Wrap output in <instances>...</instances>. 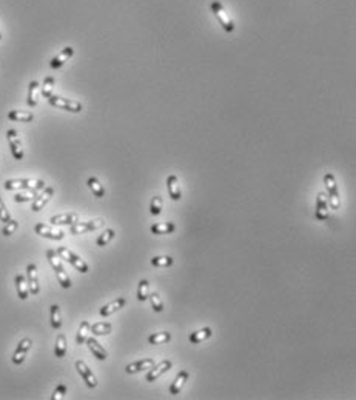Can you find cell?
Instances as JSON below:
<instances>
[{"label":"cell","instance_id":"cell-34","mask_svg":"<svg viewBox=\"0 0 356 400\" xmlns=\"http://www.w3.org/2000/svg\"><path fill=\"white\" fill-rule=\"evenodd\" d=\"M171 340V334L170 333H158V334H153L148 337V342L151 345H163Z\"/></svg>","mask_w":356,"mask_h":400},{"label":"cell","instance_id":"cell-32","mask_svg":"<svg viewBox=\"0 0 356 400\" xmlns=\"http://www.w3.org/2000/svg\"><path fill=\"white\" fill-rule=\"evenodd\" d=\"M54 354L56 357H65L66 354V337L63 334H59L56 339V348H54Z\"/></svg>","mask_w":356,"mask_h":400},{"label":"cell","instance_id":"cell-24","mask_svg":"<svg viewBox=\"0 0 356 400\" xmlns=\"http://www.w3.org/2000/svg\"><path fill=\"white\" fill-rule=\"evenodd\" d=\"M8 119L13 120V122L28 123V122H33L34 120V114L30 113V111H17V110H13V111L8 113Z\"/></svg>","mask_w":356,"mask_h":400},{"label":"cell","instance_id":"cell-17","mask_svg":"<svg viewBox=\"0 0 356 400\" xmlns=\"http://www.w3.org/2000/svg\"><path fill=\"white\" fill-rule=\"evenodd\" d=\"M171 362L170 360H163V362L155 365L151 369H150V373L147 374V382H155L156 379H159L163 373H167L168 369H171Z\"/></svg>","mask_w":356,"mask_h":400},{"label":"cell","instance_id":"cell-20","mask_svg":"<svg viewBox=\"0 0 356 400\" xmlns=\"http://www.w3.org/2000/svg\"><path fill=\"white\" fill-rule=\"evenodd\" d=\"M125 304H127V300H125V297H119V299H116V300L110 302L108 305L102 306L99 313H100L102 317H108V316H111V314L116 313V311H119L120 308H123Z\"/></svg>","mask_w":356,"mask_h":400},{"label":"cell","instance_id":"cell-13","mask_svg":"<svg viewBox=\"0 0 356 400\" xmlns=\"http://www.w3.org/2000/svg\"><path fill=\"white\" fill-rule=\"evenodd\" d=\"M316 219L322 222L329 219V197L325 192H317L316 197Z\"/></svg>","mask_w":356,"mask_h":400},{"label":"cell","instance_id":"cell-21","mask_svg":"<svg viewBox=\"0 0 356 400\" xmlns=\"http://www.w3.org/2000/svg\"><path fill=\"white\" fill-rule=\"evenodd\" d=\"M167 187H168V194L170 197L178 202L182 199V192H180V185H179V179L176 177L175 174H171L170 177L167 179Z\"/></svg>","mask_w":356,"mask_h":400},{"label":"cell","instance_id":"cell-35","mask_svg":"<svg viewBox=\"0 0 356 400\" xmlns=\"http://www.w3.org/2000/svg\"><path fill=\"white\" fill-rule=\"evenodd\" d=\"M114 236H116L114 229H105L99 236V239L96 240V243H98V247H107L108 243L114 239Z\"/></svg>","mask_w":356,"mask_h":400},{"label":"cell","instance_id":"cell-44","mask_svg":"<svg viewBox=\"0 0 356 400\" xmlns=\"http://www.w3.org/2000/svg\"><path fill=\"white\" fill-rule=\"evenodd\" d=\"M0 40H2V33H0Z\"/></svg>","mask_w":356,"mask_h":400},{"label":"cell","instance_id":"cell-18","mask_svg":"<svg viewBox=\"0 0 356 400\" xmlns=\"http://www.w3.org/2000/svg\"><path fill=\"white\" fill-rule=\"evenodd\" d=\"M51 225H73V223L79 222V216L76 212H65V214H57L50 219Z\"/></svg>","mask_w":356,"mask_h":400},{"label":"cell","instance_id":"cell-10","mask_svg":"<svg viewBox=\"0 0 356 400\" xmlns=\"http://www.w3.org/2000/svg\"><path fill=\"white\" fill-rule=\"evenodd\" d=\"M34 231L36 234H39V236L45 239H51V240H62L65 236V232L62 229H56L50 225H45V223H37L34 227Z\"/></svg>","mask_w":356,"mask_h":400},{"label":"cell","instance_id":"cell-43","mask_svg":"<svg viewBox=\"0 0 356 400\" xmlns=\"http://www.w3.org/2000/svg\"><path fill=\"white\" fill-rule=\"evenodd\" d=\"M65 394H66V386H65L63 383H59V385L56 386V389H54V393H53L51 399H53V400H60V399L65 397Z\"/></svg>","mask_w":356,"mask_h":400},{"label":"cell","instance_id":"cell-7","mask_svg":"<svg viewBox=\"0 0 356 400\" xmlns=\"http://www.w3.org/2000/svg\"><path fill=\"white\" fill-rule=\"evenodd\" d=\"M102 227H103V220H100V219H96V220H91V222H76L71 225L70 232L74 234V236H79V234L96 231V229H99Z\"/></svg>","mask_w":356,"mask_h":400},{"label":"cell","instance_id":"cell-39","mask_svg":"<svg viewBox=\"0 0 356 400\" xmlns=\"http://www.w3.org/2000/svg\"><path fill=\"white\" fill-rule=\"evenodd\" d=\"M148 299L151 302L153 309H155L156 313H162V311H163V304H162L160 296L158 294V292H151V294H148Z\"/></svg>","mask_w":356,"mask_h":400},{"label":"cell","instance_id":"cell-9","mask_svg":"<svg viewBox=\"0 0 356 400\" xmlns=\"http://www.w3.org/2000/svg\"><path fill=\"white\" fill-rule=\"evenodd\" d=\"M26 282H28V289H30V294L36 296L39 294L40 286H39V272H37V267L34 263H30L26 267Z\"/></svg>","mask_w":356,"mask_h":400},{"label":"cell","instance_id":"cell-6","mask_svg":"<svg viewBox=\"0 0 356 400\" xmlns=\"http://www.w3.org/2000/svg\"><path fill=\"white\" fill-rule=\"evenodd\" d=\"M48 103L51 106H56V108H60L65 111L70 113H80L82 111V103L78 100H71V99H63V97L59 95H51L48 97Z\"/></svg>","mask_w":356,"mask_h":400},{"label":"cell","instance_id":"cell-23","mask_svg":"<svg viewBox=\"0 0 356 400\" xmlns=\"http://www.w3.org/2000/svg\"><path fill=\"white\" fill-rule=\"evenodd\" d=\"M188 371H180L178 374V377L175 379V382H173V385L170 386V394L171 396H176L182 391V388H184V385L187 383V380H188Z\"/></svg>","mask_w":356,"mask_h":400},{"label":"cell","instance_id":"cell-38","mask_svg":"<svg viewBox=\"0 0 356 400\" xmlns=\"http://www.w3.org/2000/svg\"><path fill=\"white\" fill-rule=\"evenodd\" d=\"M151 265H155V267H171L173 265V257L170 256H158V257H153L151 259Z\"/></svg>","mask_w":356,"mask_h":400},{"label":"cell","instance_id":"cell-11","mask_svg":"<svg viewBox=\"0 0 356 400\" xmlns=\"http://www.w3.org/2000/svg\"><path fill=\"white\" fill-rule=\"evenodd\" d=\"M33 346V340L31 339H23L20 340V343L17 345L14 354H13V363L14 365H22L25 362V359L30 353V349Z\"/></svg>","mask_w":356,"mask_h":400},{"label":"cell","instance_id":"cell-22","mask_svg":"<svg viewBox=\"0 0 356 400\" xmlns=\"http://www.w3.org/2000/svg\"><path fill=\"white\" fill-rule=\"evenodd\" d=\"M16 289H17V296L19 299L22 300H26L28 296H30V289H28V282H26V277L22 276V274H17L16 276Z\"/></svg>","mask_w":356,"mask_h":400},{"label":"cell","instance_id":"cell-25","mask_svg":"<svg viewBox=\"0 0 356 400\" xmlns=\"http://www.w3.org/2000/svg\"><path fill=\"white\" fill-rule=\"evenodd\" d=\"M39 82H30V86H28V105L31 106V108H34V106H37V103H39Z\"/></svg>","mask_w":356,"mask_h":400},{"label":"cell","instance_id":"cell-28","mask_svg":"<svg viewBox=\"0 0 356 400\" xmlns=\"http://www.w3.org/2000/svg\"><path fill=\"white\" fill-rule=\"evenodd\" d=\"M86 185H88V188L93 191V194L98 199H102L105 196V188L102 187V183L99 182V179H96V177H90L88 180H86Z\"/></svg>","mask_w":356,"mask_h":400},{"label":"cell","instance_id":"cell-1","mask_svg":"<svg viewBox=\"0 0 356 400\" xmlns=\"http://www.w3.org/2000/svg\"><path fill=\"white\" fill-rule=\"evenodd\" d=\"M46 257H48V260H50L53 269L56 271V277H57V280H59V284L62 285V288H65V289L71 288V285H73L71 284V279L68 277V274H66V271H65V268L62 265V260H60L59 254H57L54 249H48L46 251Z\"/></svg>","mask_w":356,"mask_h":400},{"label":"cell","instance_id":"cell-4","mask_svg":"<svg viewBox=\"0 0 356 400\" xmlns=\"http://www.w3.org/2000/svg\"><path fill=\"white\" fill-rule=\"evenodd\" d=\"M57 254H59L60 259L66 260L68 263H71V265L78 269L79 272H82V274H85V272H88L90 268H88V263H86L83 259H80L78 254H74L73 251H70L68 248H65V247H60V248H57Z\"/></svg>","mask_w":356,"mask_h":400},{"label":"cell","instance_id":"cell-8","mask_svg":"<svg viewBox=\"0 0 356 400\" xmlns=\"http://www.w3.org/2000/svg\"><path fill=\"white\" fill-rule=\"evenodd\" d=\"M6 139L9 142V148H11V152H13V157L16 160H22L23 159V145L20 142V137H19V134L16 130H8L6 133Z\"/></svg>","mask_w":356,"mask_h":400},{"label":"cell","instance_id":"cell-33","mask_svg":"<svg viewBox=\"0 0 356 400\" xmlns=\"http://www.w3.org/2000/svg\"><path fill=\"white\" fill-rule=\"evenodd\" d=\"M54 83H56L54 77H51V76L45 77V80H43V83H42V88H40V93H42V95L45 97V99H48V97H51V95H53Z\"/></svg>","mask_w":356,"mask_h":400},{"label":"cell","instance_id":"cell-19","mask_svg":"<svg viewBox=\"0 0 356 400\" xmlns=\"http://www.w3.org/2000/svg\"><path fill=\"white\" fill-rule=\"evenodd\" d=\"M86 345H88L90 351H91L93 356L96 359H99V360H107L108 359V353L105 351V348L94 337H88V339H86Z\"/></svg>","mask_w":356,"mask_h":400},{"label":"cell","instance_id":"cell-14","mask_svg":"<svg viewBox=\"0 0 356 400\" xmlns=\"http://www.w3.org/2000/svg\"><path fill=\"white\" fill-rule=\"evenodd\" d=\"M53 194H54V188H51V187L43 188V191L39 194V196H36V199H34V202H33L31 210H33L34 212H39L40 210H43V208L46 207V203L51 200Z\"/></svg>","mask_w":356,"mask_h":400},{"label":"cell","instance_id":"cell-16","mask_svg":"<svg viewBox=\"0 0 356 400\" xmlns=\"http://www.w3.org/2000/svg\"><path fill=\"white\" fill-rule=\"evenodd\" d=\"M153 366H155V360L153 359H143V360H139V362L127 365L125 371H127L128 374H134V373H140V371H150Z\"/></svg>","mask_w":356,"mask_h":400},{"label":"cell","instance_id":"cell-37","mask_svg":"<svg viewBox=\"0 0 356 400\" xmlns=\"http://www.w3.org/2000/svg\"><path fill=\"white\" fill-rule=\"evenodd\" d=\"M162 207H163L162 197L155 196L151 199V203H150V212L153 214V216H159V214L162 212Z\"/></svg>","mask_w":356,"mask_h":400},{"label":"cell","instance_id":"cell-3","mask_svg":"<svg viewBox=\"0 0 356 400\" xmlns=\"http://www.w3.org/2000/svg\"><path fill=\"white\" fill-rule=\"evenodd\" d=\"M210 8H211V13L215 14L216 20L219 22V25L222 26L227 33H233L235 31V23H233L232 19L228 17V13L225 11V8L222 6V3L218 2V0H213Z\"/></svg>","mask_w":356,"mask_h":400},{"label":"cell","instance_id":"cell-5","mask_svg":"<svg viewBox=\"0 0 356 400\" xmlns=\"http://www.w3.org/2000/svg\"><path fill=\"white\" fill-rule=\"evenodd\" d=\"M324 183L327 187V197H329L330 208L338 211L341 202H339V192H338V187H336V180L333 177V174L330 172L324 174Z\"/></svg>","mask_w":356,"mask_h":400},{"label":"cell","instance_id":"cell-2","mask_svg":"<svg viewBox=\"0 0 356 400\" xmlns=\"http://www.w3.org/2000/svg\"><path fill=\"white\" fill-rule=\"evenodd\" d=\"M5 190H28V191H39L45 188V182L39 179H9L5 182Z\"/></svg>","mask_w":356,"mask_h":400},{"label":"cell","instance_id":"cell-36","mask_svg":"<svg viewBox=\"0 0 356 400\" xmlns=\"http://www.w3.org/2000/svg\"><path fill=\"white\" fill-rule=\"evenodd\" d=\"M148 294H150V285H148V280H140L139 282V288H138V299L140 302H145L148 299Z\"/></svg>","mask_w":356,"mask_h":400},{"label":"cell","instance_id":"cell-31","mask_svg":"<svg viewBox=\"0 0 356 400\" xmlns=\"http://www.w3.org/2000/svg\"><path fill=\"white\" fill-rule=\"evenodd\" d=\"M50 319H51V326L54 329H59L62 326V314H60V308L59 305H51L50 309Z\"/></svg>","mask_w":356,"mask_h":400},{"label":"cell","instance_id":"cell-26","mask_svg":"<svg viewBox=\"0 0 356 400\" xmlns=\"http://www.w3.org/2000/svg\"><path fill=\"white\" fill-rule=\"evenodd\" d=\"M113 331V325L108 324V322H98V324L91 325L90 333H93L94 336H107Z\"/></svg>","mask_w":356,"mask_h":400},{"label":"cell","instance_id":"cell-12","mask_svg":"<svg viewBox=\"0 0 356 400\" xmlns=\"http://www.w3.org/2000/svg\"><path fill=\"white\" fill-rule=\"evenodd\" d=\"M76 369H78V373L82 376V379H83V382L86 383V386H88V388H96V386H98V379H96V376L93 374V371L88 368V365L83 362V360H78V362H76Z\"/></svg>","mask_w":356,"mask_h":400},{"label":"cell","instance_id":"cell-27","mask_svg":"<svg viewBox=\"0 0 356 400\" xmlns=\"http://www.w3.org/2000/svg\"><path fill=\"white\" fill-rule=\"evenodd\" d=\"M211 329L210 328H202V329H199V331H195V333H191L190 334V342L191 343H200V342H204V340H207V339H210L211 337Z\"/></svg>","mask_w":356,"mask_h":400},{"label":"cell","instance_id":"cell-29","mask_svg":"<svg viewBox=\"0 0 356 400\" xmlns=\"http://www.w3.org/2000/svg\"><path fill=\"white\" fill-rule=\"evenodd\" d=\"M90 322L83 320L80 326H79V331H78V336H76V343L78 345H83L86 342V339H88V334H90Z\"/></svg>","mask_w":356,"mask_h":400},{"label":"cell","instance_id":"cell-40","mask_svg":"<svg viewBox=\"0 0 356 400\" xmlns=\"http://www.w3.org/2000/svg\"><path fill=\"white\" fill-rule=\"evenodd\" d=\"M36 199V191H28V192H19L14 196V202L23 203V202H31Z\"/></svg>","mask_w":356,"mask_h":400},{"label":"cell","instance_id":"cell-42","mask_svg":"<svg viewBox=\"0 0 356 400\" xmlns=\"http://www.w3.org/2000/svg\"><path fill=\"white\" fill-rule=\"evenodd\" d=\"M8 220H11V214L6 210V205L3 203L2 197H0V222L6 223Z\"/></svg>","mask_w":356,"mask_h":400},{"label":"cell","instance_id":"cell-30","mask_svg":"<svg viewBox=\"0 0 356 400\" xmlns=\"http://www.w3.org/2000/svg\"><path fill=\"white\" fill-rule=\"evenodd\" d=\"M175 229H176V225H175V223H171V222L156 223V225L151 227V232L153 234H171Z\"/></svg>","mask_w":356,"mask_h":400},{"label":"cell","instance_id":"cell-15","mask_svg":"<svg viewBox=\"0 0 356 400\" xmlns=\"http://www.w3.org/2000/svg\"><path fill=\"white\" fill-rule=\"evenodd\" d=\"M74 56V50H73V46H66L63 48V50L57 54L56 57L51 58V62H50V66L53 68V70H59L60 66H63L66 62L70 60V58Z\"/></svg>","mask_w":356,"mask_h":400},{"label":"cell","instance_id":"cell-41","mask_svg":"<svg viewBox=\"0 0 356 400\" xmlns=\"http://www.w3.org/2000/svg\"><path fill=\"white\" fill-rule=\"evenodd\" d=\"M17 228H19V222L11 219V220H8V222L5 223V225H3V228H2V234H3L5 237H9V236H11V234H13Z\"/></svg>","mask_w":356,"mask_h":400}]
</instances>
